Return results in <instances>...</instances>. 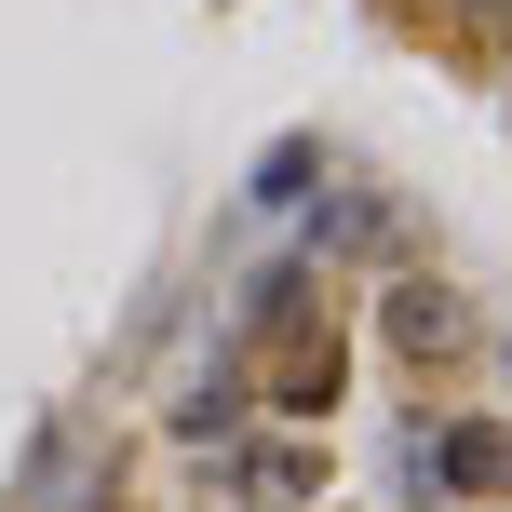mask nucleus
Instances as JSON below:
<instances>
[{"instance_id":"f257e3e1","label":"nucleus","mask_w":512,"mask_h":512,"mask_svg":"<svg viewBox=\"0 0 512 512\" xmlns=\"http://www.w3.org/2000/svg\"><path fill=\"white\" fill-rule=\"evenodd\" d=\"M391 337H405V351H418V364H445V351H459V337H472V310H459V297H445V283H432V270H405V283H391Z\"/></svg>"},{"instance_id":"f03ea898","label":"nucleus","mask_w":512,"mask_h":512,"mask_svg":"<svg viewBox=\"0 0 512 512\" xmlns=\"http://www.w3.org/2000/svg\"><path fill=\"white\" fill-rule=\"evenodd\" d=\"M310 486H324V472H310L297 445H256V459H243V499H256V512H297Z\"/></svg>"},{"instance_id":"7ed1b4c3","label":"nucleus","mask_w":512,"mask_h":512,"mask_svg":"<svg viewBox=\"0 0 512 512\" xmlns=\"http://www.w3.org/2000/svg\"><path fill=\"white\" fill-rule=\"evenodd\" d=\"M445 472H459L472 499H499L512 486V432H445Z\"/></svg>"},{"instance_id":"20e7f679","label":"nucleus","mask_w":512,"mask_h":512,"mask_svg":"<svg viewBox=\"0 0 512 512\" xmlns=\"http://www.w3.org/2000/svg\"><path fill=\"white\" fill-rule=\"evenodd\" d=\"M283 405H337V351H297V364H283Z\"/></svg>"}]
</instances>
